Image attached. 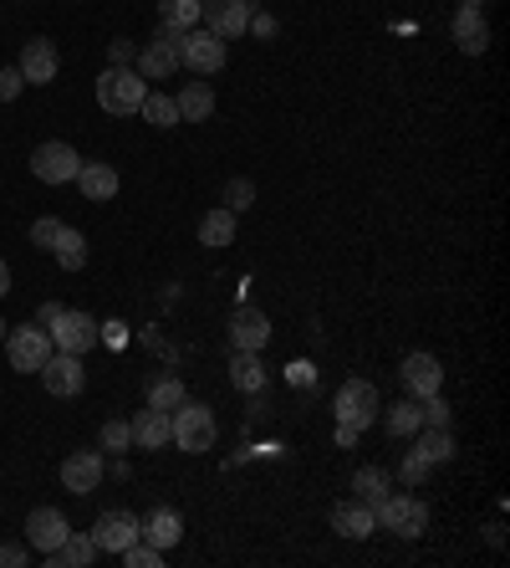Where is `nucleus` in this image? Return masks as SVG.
<instances>
[{"instance_id":"nucleus-1","label":"nucleus","mask_w":510,"mask_h":568,"mask_svg":"<svg viewBox=\"0 0 510 568\" xmlns=\"http://www.w3.org/2000/svg\"><path fill=\"white\" fill-rule=\"evenodd\" d=\"M144 92H148V82L138 77V67H107V73L98 77V103H102V113H117V119L138 113Z\"/></svg>"},{"instance_id":"nucleus-2","label":"nucleus","mask_w":510,"mask_h":568,"mask_svg":"<svg viewBox=\"0 0 510 568\" xmlns=\"http://www.w3.org/2000/svg\"><path fill=\"white\" fill-rule=\"evenodd\" d=\"M169 425H174V435H169V441H174L179 450H190V456L209 450V446H215V435H219L215 410H209V404H190V400H184L174 415H169Z\"/></svg>"},{"instance_id":"nucleus-3","label":"nucleus","mask_w":510,"mask_h":568,"mask_svg":"<svg viewBox=\"0 0 510 568\" xmlns=\"http://www.w3.org/2000/svg\"><path fill=\"white\" fill-rule=\"evenodd\" d=\"M373 517H378L383 533H398V538H419L423 527H429V508L408 492H388L378 508H373Z\"/></svg>"},{"instance_id":"nucleus-4","label":"nucleus","mask_w":510,"mask_h":568,"mask_svg":"<svg viewBox=\"0 0 510 568\" xmlns=\"http://www.w3.org/2000/svg\"><path fill=\"white\" fill-rule=\"evenodd\" d=\"M378 389L367 385V379H348V385L337 389V400H332V415L337 425H352V431H367L373 420H378Z\"/></svg>"},{"instance_id":"nucleus-5","label":"nucleus","mask_w":510,"mask_h":568,"mask_svg":"<svg viewBox=\"0 0 510 568\" xmlns=\"http://www.w3.org/2000/svg\"><path fill=\"white\" fill-rule=\"evenodd\" d=\"M5 354H11V369H21V375H42V364L52 359L57 348H52V333H46L42 323H26V328L5 333Z\"/></svg>"},{"instance_id":"nucleus-6","label":"nucleus","mask_w":510,"mask_h":568,"mask_svg":"<svg viewBox=\"0 0 510 568\" xmlns=\"http://www.w3.org/2000/svg\"><path fill=\"white\" fill-rule=\"evenodd\" d=\"M77 169H82V159H77V149L67 138H46V144L31 149V175L42 185H72Z\"/></svg>"},{"instance_id":"nucleus-7","label":"nucleus","mask_w":510,"mask_h":568,"mask_svg":"<svg viewBox=\"0 0 510 568\" xmlns=\"http://www.w3.org/2000/svg\"><path fill=\"white\" fill-rule=\"evenodd\" d=\"M179 67H190V73H200V77L219 73V67H225V42L204 26L184 31V36H179Z\"/></svg>"},{"instance_id":"nucleus-8","label":"nucleus","mask_w":510,"mask_h":568,"mask_svg":"<svg viewBox=\"0 0 510 568\" xmlns=\"http://www.w3.org/2000/svg\"><path fill=\"white\" fill-rule=\"evenodd\" d=\"M179 36L184 31H174V26H159L154 31V42H144L138 46V77H174L179 73Z\"/></svg>"},{"instance_id":"nucleus-9","label":"nucleus","mask_w":510,"mask_h":568,"mask_svg":"<svg viewBox=\"0 0 510 568\" xmlns=\"http://www.w3.org/2000/svg\"><path fill=\"white\" fill-rule=\"evenodd\" d=\"M46 333H52V348H61V354H88L98 344V318L77 313V308H61L57 323Z\"/></svg>"},{"instance_id":"nucleus-10","label":"nucleus","mask_w":510,"mask_h":568,"mask_svg":"<svg viewBox=\"0 0 510 568\" xmlns=\"http://www.w3.org/2000/svg\"><path fill=\"white\" fill-rule=\"evenodd\" d=\"M200 21H204V31H215L219 42H235V36H246V26H250V0H204Z\"/></svg>"},{"instance_id":"nucleus-11","label":"nucleus","mask_w":510,"mask_h":568,"mask_svg":"<svg viewBox=\"0 0 510 568\" xmlns=\"http://www.w3.org/2000/svg\"><path fill=\"white\" fill-rule=\"evenodd\" d=\"M42 385L52 389V394H61V400H72V394H82L88 389V369H82V354H52V359L42 364Z\"/></svg>"},{"instance_id":"nucleus-12","label":"nucleus","mask_w":510,"mask_h":568,"mask_svg":"<svg viewBox=\"0 0 510 568\" xmlns=\"http://www.w3.org/2000/svg\"><path fill=\"white\" fill-rule=\"evenodd\" d=\"M398 379H404V389L413 400H429V394H439V385H444V369H439L434 354H408V359L398 364Z\"/></svg>"},{"instance_id":"nucleus-13","label":"nucleus","mask_w":510,"mask_h":568,"mask_svg":"<svg viewBox=\"0 0 510 568\" xmlns=\"http://www.w3.org/2000/svg\"><path fill=\"white\" fill-rule=\"evenodd\" d=\"M138 538V517L133 512H102L98 523H92V543H98V554H123L128 543Z\"/></svg>"},{"instance_id":"nucleus-14","label":"nucleus","mask_w":510,"mask_h":568,"mask_svg":"<svg viewBox=\"0 0 510 568\" xmlns=\"http://www.w3.org/2000/svg\"><path fill=\"white\" fill-rule=\"evenodd\" d=\"M57 42H46V36H31L26 52H21V77H26L31 88H46V82H57Z\"/></svg>"},{"instance_id":"nucleus-15","label":"nucleus","mask_w":510,"mask_h":568,"mask_svg":"<svg viewBox=\"0 0 510 568\" xmlns=\"http://www.w3.org/2000/svg\"><path fill=\"white\" fill-rule=\"evenodd\" d=\"M102 471H107V466H102L98 450H72V456L61 461V487L77 492V497H88V492H98Z\"/></svg>"},{"instance_id":"nucleus-16","label":"nucleus","mask_w":510,"mask_h":568,"mask_svg":"<svg viewBox=\"0 0 510 568\" xmlns=\"http://www.w3.org/2000/svg\"><path fill=\"white\" fill-rule=\"evenodd\" d=\"M67 533H72V527H67V517H61L57 508H31L26 538H31V548H36V554H57Z\"/></svg>"},{"instance_id":"nucleus-17","label":"nucleus","mask_w":510,"mask_h":568,"mask_svg":"<svg viewBox=\"0 0 510 568\" xmlns=\"http://www.w3.org/2000/svg\"><path fill=\"white\" fill-rule=\"evenodd\" d=\"M138 538L154 543L159 554H169V548L184 538V517H179L174 508H154L148 517H138Z\"/></svg>"},{"instance_id":"nucleus-18","label":"nucleus","mask_w":510,"mask_h":568,"mask_svg":"<svg viewBox=\"0 0 510 568\" xmlns=\"http://www.w3.org/2000/svg\"><path fill=\"white\" fill-rule=\"evenodd\" d=\"M128 431H133V446L138 450H159L169 446V435H174V425H169V410H138V415L128 420Z\"/></svg>"},{"instance_id":"nucleus-19","label":"nucleus","mask_w":510,"mask_h":568,"mask_svg":"<svg viewBox=\"0 0 510 568\" xmlns=\"http://www.w3.org/2000/svg\"><path fill=\"white\" fill-rule=\"evenodd\" d=\"M332 533H342V538H373L378 533V517H373V508L367 502H337L332 508Z\"/></svg>"},{"instance_id":"nucleus-20","label":"nucleus","mask_w":510,"mask_h":568,"mask_svg":"<svg viewBox=\"0 0 510 568\" xmlns=\"http://www.w3.org/2000/svg\"><path fill=\"white\" fill-rule=\"evenodd\" d=\"M265 338H271V318H265L261 308H235V318H230V344H235V348H256V354H261Z\"/></svg>"},{"instance_id":"nucleus-21","label":"nucleus","mask_w":510,"mask_h":568,"mask_svg":"<svg viewBox=\"0 0 510 568\" xmlns=\"http://www.w3.org/2000/svg\"><path fill=\"white\" fill-rule=\"evenodd\" d=\"M450 31H454V42H460V52H469V57H480L485 46H490V26H485L480 5H460Z\"/></svg>"},{"instance_id":"nucleus-22","label":"nucleus","mask_w":510,"mask_h":568,"mask_svg":"<svg viewBox=\"0 0 510 568\" xmlns=\"http://www.w3.org/2000/svg\"><path fill=\"white\" fill-rule=\"evenodd\" d=\"M230 385L240 389V394H261V389H265V364H261V354H256V348H235Z\"/></svg>"},{"instance_id":"nucleus-23","label":"nucleus","mask_w":510,"mask_h":568,"mask_svg":"<svg viewBox=\"0 0 510 568\" xmlns=\"http://www.w3.org/2000/svg\"><path fill=\"white\" fill-rule=\"evenodd\" d=\"M174 108H179V123H204L215 113V88H209V82H184Z\"/></svg>"},{"instance_id":"nucleus-24","label":"nucleus","mask_w":510,"mask_h":568,"mask_svg":"<svg viewBox=\"0 0 510 568\" xmlns=\"http://www.w3.org/2000/svg\"><path fill=\"white\" fill-rule=\"evenodd\" d=\"M92 558H98V543H92V533H67L57 554H46V564H57V568H88Z\"/></svg>"},{"instance_id":"nucleus-25","label":"nucleus","mask_w":510,"mask_h":568,"mask_svg":"<svg viewBox=\"0 0 510 568\" xmlns=\"http://www.w3.org/2000/svg\"><path fill=\"white\" fill-rule=\"evenodd\" d=\"M77 190L88 194V200H98V205L102 200H113L117 194V169L113 165H82L77 169Z\"/></svg>"},{"instance_id":"nucleus-26","label":"nucleus","mask_w":510,"mask_h":568,"mask_svg":"<svg viewBox=\"0 0 510 568\" xmlns=\"http://www.w3.org/2000/svg\"><path fill=\"white\" fill-rule=\"evenodd\" d=\"M378 415H383V431L394 435V441H408V435H413V431L423 425L419 400H398L394 410H378Z\"/></svg>"},{"instance_id":"nucleus-27","label":"nucleus","mask_w":510,"mask_h":568,"mask_svg":"<svg viewBox=\"0 0 510 568\" xmlns=\"http://www.w3.org/2000/svg\"><path fill=\"white\" fill-rule=\"evenodd\" d=\"M352 492H358V502H367V508H378L383 497L394 492V481H388V471H383V466H363V471L352 477Z\"/></svg>"},{"instance_id":"nucleus-28","label":"nucleus","mask_w":510,"mask_h":568,"mask_svg":"<svg viewBox=\"0 0 510 568\" xmlns=\"http://www.w3.org/2000/svg\"><path fill=\"white\" fill-rule=\"evenodd\" d=\"M230 241H235V210H225V205L209 210L200 221V246H215L219 252V246H230Z\"/></svg>"},{"instance_id":"nucleus-29","label":"nucleus","mask_w":510,"mask_h":568,"mask_svg":"<svg viewBox=\"0 0 510 568\" xmlns=\"http://www.w3.org/2000/svg\"><path fill=\"white\" fill-rule=\"evenodd\" d=\"M184 400H190V394H184V379H179V375L148 379V404H154V410H169V415H174Z\"/></svg>"},{"instance_id":"nucleus-30","label":"nucleus","mask_w":510,"mask_h":568,"mask_svg":"<svg viewBox=\"0 0 510 568\" xmlns=\"http://www.w3.org/2000/svg\"><path fill=\"white\" fill-rule=\"evenodd\" d=\"M419 456L429 466H439V461H450L454 456V441H450V431H444V425H419Z\"/></svg>"},{"instance_id":"nucleus-31","label":"nucleus","mask_w":510,"mask_h":568,"mask_svg":"<svg viewBox=\"0 0 510 568\" xmlns=\"http://www.w3.org/2000/svg\"><path fill=\"white\" fill-rule=\"evenodd\" d=\"M57 261H61V271H77V267H88V236L82 231H72V225H61V236H57Z\"/></svg>"},{"instance_id":"nucleus-32","label":"nucleus","mask_w":510,"mask_h":568,"mask_svg":"<svg viewBox=\"0 0 510 568\" xmlns=\"http://www.w3.org/2000/svg\"><path fill=\"white\" fill-rule=\"evenodd\" d=\"M200 5H204V0H159V26L194 31V26H200Z\"/></svg>"},{"instance_id":"nucleus-33","label":"nucleus","mask_w":510,"mask_h":568,"mask_svg":"<svg viewBox=\"0 0 510 568\" xmlns=\"http://www.w3.org/2000/svg\"><path fill=\"white\" fill-rule=\"evenodd\" d=\"M138 113H144V123H154V129H174V123H179L174 98H163V92H144Z\"/></svg>"},{"instance_id":"nucleus-34","label":"nucleus","mask_w":510,"mask_h":568,"mask_svg":"<svg viewBox=\"0 0 510 568\" xmlns=\"http://www.w3.org/2000/svg\"><path fill=\"white\" fill-rule=\"evenodd\" d=\"M117 558H123V564H128V568H159V564H163V554H159V548H154V543H144V538H133V543H128V548H123V554H117Z\"/></svg>"},{"instance_id":"nucleus-35","label":"nucleus","mask_w":510,"mask_h":568,"mask_svg":"<svg viewBox=\"0 0 510 568\" xmlns=\"http://www.w3.org/2000/svg\"><path fill=\"white\" fill-rule=\"evenodd\" d=\"M250 205H256V185H250V180H230V185H225V210L240 215V210H250Z\"/></svg>"},{"instance_id":"nucleus-36","label":"nucleus","mask_w":510,"mask_h":568,"mask_svg":"<svg viewBox=\"0 0 510 568\" xmlns=\"http://www.w3.org/2000/svg\"><path fill=\"white\" fill-rule=\"evenodd\" d=\"M128 446H133L128 420H107V425H102V450H128Z\"/></svg>"},{"instance_id":"nucleus-37","label":"nucleus","mask_w":510,"mask_h":568,"mask_svg":"<svg viewBox=\"0 0 510 568\" xmlns=\"http://www.w3.org/2000/svg\"><path fill=\"white\" fill-rule=\"evenodd\" d=\"M57 236H61L57 215H42V221L31 225V246H46V252H52V246H57Z\"/></svg>"},{"instance_id":"nucleus-38","label":"nucleus","mask_w":510,"mask_h":568,"mask_svg":"<svg viewBox=\"0 0 510 568\" xmlns=\"http://www.w3.org/2000/svg\"><path fill=\"white\" fill-rule=\"evenodd\" d=\"M21 88H26L21 67H0V103H15V98H21Z\"/></svg>"},{"instance_id":"nucleus-39","label":"nucleus","mask_w":510,"mask_h":568,"mask_svg":"<svg viewBox=\"0 0 510 568\" xmlns=\"http://www.w3.org/2000/svg\"><path fill=\"white\" fill-rule=\"evenodd\" d=\"M419 410H423V425H444V431H450V404L439 400V394L419 400Z\"/></svg>"},{"instance_id":"nucleus-40","label":"nucleus","mask_w":510,"mask_h":568,"mask_svg":"<svg viewBox=\"0 0 510 568\" xmlns=\"http://www.w3.org/2000/svg\"><path fill=\"white\" fill-rule=\"evenodd\" d=\"M404 481H408V487H423V481H429V461H423L419 450L404 461Z\"/></svg>"},{"instance_id":"nucleus-41","label":"nucleus","mask_w":510,"mask_h":568,"mask_svg":"<svg viewBox=\"0 0 510 568\" xmlns=\"http://www.w3.org/2000/svg\"><path fill=\"white\" fill-rule=\"evenodd\" d=\"M26 564H31V554L21 543H5V548H0V568H26Z\"/></svg>"},{"instance_id":"nucleus-42","label":"nucleus","mask_w":510,"mask_h":568,"mask_svg":"<svg viewBox=\"0 0 510 568\" xmlns=\"http://www.w3.org/2000/svg\"><path fill=\"white\" fill-rule=\"evenodd\" d=\"M133 57H138V46L133 42H107V62H113V67H128Z\"/></svg>"},{"instance_id":"nucleus-43","label":"nucleus","mask_w":510,"mask_h":568,"mask_svg":"<svg viewBox=\"0 0 510 568\" xmlns=\"http://www.w3.org/2000/svg\"><path fill=\"white\" fill-rule=\"evenodd\" d=\"M286 379H292L296 389H306V385H311V379H317V369H311V364H306V359H296L292 369H286Z\"/></svg>"},{"instance_id":"nucleus-44","label":"nucleus","mask_w":510,"mask_h":568,"mask_svg":"<svg viewBox=\"0 0 510 568\" xmlns=\"http://www.w3.org/2000/svg\"><path fill=\"white\" fill-rule=\"evenodd\" d=\"M246 31H256V36H276V15L250 11V26H246Z\"/></svg>"},{"instance_id":"nucleus-45","label":"nucleus","mask_w":510,"mask_h":568,"mask_svg":"<svg viewBox=\"0 0 510 568\" xmlns=\"http://www.w3.org/2000/svg\"><path fill=\"white\" fill-rule=\"evenodd\" d=\"M57 313H61V302H42V313H36V323H42V328H52V323H57Z\"/></svg>"},{"instance_id":"nucleus-46","label":"nucleus","mask_w":510,"mask_h":568,"mask_svg":"<svg viewBox=\"0 0 510 568\" xmlns=\"http://www.w3.org/2000/svg\"><path fill=\"white\" fill-rule=\"evenodd\" d=\"M358 435H363V431H352V425H337V446H352Z\"/></svg>"},{"instance_id":"nucleus-47","label":"nucleus","mask_w":510,"mask_h":568,"mask_svg":"<svg viewBox=\"0 0 510 568\" xmlns=\"http://www.w3.org/2000/svg\"><path fill=\"white\" fill-rule=\"evenodd\" d=\"M5 292H11V267L0 261V298H5Z\"/></svg>"},{"instance_id":"nucleus-48","label":"nucleus","mask_w":510,"mask_h":568,"mask_svg":"<svg viewBox=\"0 0 510 568\" xmlns=\"http://www.w3.org/2000/svg\"><path fill=\"white\" fill-rule=\"evenodd\" d=\"M0 344H5V318H0Z\"/></svg>"},{"instance_id":"nucleus-49","label":"nucleus","mask_w":510,"mask_h":568,"mask_svg":"<svg viewBox=\"0 0 510 568\" xmlns=\"http://www.w3.org/2000/svg\"><path fill=\"white\" fill-rule=\"evenodd\" d=\"M465 5H485V0H465Z\"/></svg>"}]
</instances>
